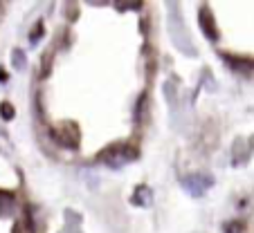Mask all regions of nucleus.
<instances>
[{"mask_svg":"<svg viewBox=\"0 0 254 233\" xmlns=\"http://www.w3.org/2000/svg\"><path fill=\"white\" fill-rule=\"evenodd\" d=\"M169 36H171L173 45H176L180 52H185L187 56H196V47H193V43H191V36H189V32L185 29V20L178 16L176 9H171V14H169Z\"/></svg>","mask_w":254,"mask_h":233,"instance_id":"1","label":"nucleus"},{"mask_svg":"<svg viewBox=\"0 0 254 233\" xmlns=\"http://www.w3.org/2000/svg\"><path fill=\"white\" fill-rule=\"evenodd\" d=\"M135 157H137L135 148H130L128 143L120 141V143H113V146L104 148L99 155V162L106 164V166H111V168H120V166H124V164L133 162Z\"/></svg>","mask_w":254,"mask_h":233,"instance_id":"2","label":"nucleus"},{"mask_svg":"<svg viewBox=\"0 0 254 233\" xmlns=\"http://www.w3.org/2000/svg\"><path fill=\"white\" fill-rule=\"evenodd\" d=\"M180 184H183V188L187 190L191 197H200L214 186V177H211L209 173H202V171L200 173H189V175L180 177Z\"/></svg>","mask_w":254,"mask_h":233,"instance_id":"3","label":"nucleus"},{"mask_svg":"<svg viewBox=\"0 0 254 233\" xmlns=\"http://www.w3.org/2000/svg\"><path fill=\"white\" fill-rule=\"evenodd\" d=\"M52 137L59 146L70 148V150L79 148V141H81V137H79V126L72 124V121H63V124H59L57 128L52 130Z\"/></svg>","mask_w":254,"mask_h":233,"instance_id":"4","label":"nucleus"},{"mask_svg":"<svg viewBox=\"0 0 254 233\" xmlns=\"http://www.w3.org/2000/svg\"><path fill=\"white\" fill-rule=\"evenodd\" d=\"M198 23H200L202 34H205L209 41H218V27H216L214 14H211V9L207 5H202L200 11H198Z\"/></svg>","mask_w":254,"mask_h":233,"instance_id":"5","label":"nucleus"},{"mask_svg":"<svg viewBox=\"0 0 254 233\" xmlns=\"http://www.w3.org/2000/svg\"><path fill=\"white\" fill-rule=\"evenodd\" d=\"M223 58H225V61H227V65H230L232 70L241 72V74H248L250 70H254V61H250V58L232 56V54H223Z\"/></svg>","mask_w":254,"mask_h":233,"instance_id":"6","label":"nucleus"},{"mask_svg":"<svg viewBox=\"0 0 254 233\" xmlns=\"http://www.w3.org/2000/svg\"><path fill=\"white\" fill-rule=\"evenodd\" d=\"M14 206H16L14 195L2 190V193H0V215H2V218H9V215L14 213Z\"/></svg>","mask_w":254,"mask_h":233,"instance_id":"7","label":"nucleus"},{"mask_svg":"<svg viewBox=\"0 0 254 233\" xmlns=\"http://www.w3.org/2000/svg\"><path fill=\"white\" fill-rule=\"evenodd\" d=\"M151 190L146 188V186H137V190H135V195L130 197V202L133 204H137V206H149L151 204Z\"/></svg>","mask_w":254,"mask_h":233,"instance_id":"8","label":"nucleus"},{"mask_svg":"<svg viewBox=\"0 0 254 233\" xmlns=\"http://www.w3.org/2000/svg\"><path fill=\"white\" fill-rule=\"evenodd\" d=\"M162 92H164V96H167V101L169 103H176V99H178V81L176 79H171V81H167L162 86Z\"/></svg>","mask_w":254,"mask_h":233,"instance_id":"9","label":"nucleus"},{"mask_svg":"<svg viewBox=\"0 0 254 233\" xmlns=\"http://www.w3.org/2000/svg\"><path fill=\"white\" fill-rule=\"evenodd\" d=\"M25 63H27V56H25L23 49H14V52H11V65H14L16 70H23Z\"/></svg>","mask_w":254,"mask_h":233,"instance_id":"10","label":"nucleus"},{"mask_svg":"<svg viewBox=\"0 0 254 233\" xmlns=\"http://www.w3.org/2000/svg\"><path fill=\"white\" fill-rule=\"evenodd\" d=\"M0 114H2V119H5V121H11V119H14V114H16L14 105L7 103V101H5V103H0Z\"/></svg>","mask_w":254,"mask_h":233,"instance_id":"11","label":"nucleus"},{"mask_svg":"<svg viewBox=\"0 0 254 233\" xmlns=\"http://www.w3.org/2000/svg\"><path fill=\"white\" fill-rule=\"evenodd\" d=\"M225 233H245L243 222H227L225 224Z\"/></svg>","mask_w":254,"mask_h":233,"instance_id":"12","label":"nucleus"},{"mask_svg":"<svg viewBox=\"0 0 254 233\" xmlns=\"http://www.w3.org/2000/svg\"><path fill=\"white\" fill-rule=\"evenodd\" d=\"M41 36H43V23H39V25H36V29L29 34V41H32V43H36Z\"/></svg>","mask_w":254,"mask_h":233,"instance_id":"13","label":"nucleus"},{"mask_svg":"<svg viewBox=\"0 0 254 233\" xmlns=\"http://www.w3.org/2000/svg\"><path fill=\"white\" fill-rule=\"evenodd\" d=\"M5 81H7V72L0 67V83H5Z\"/></svg>","mask_w":254,"mask_h":233,"instance_id":"14","label":"nucleus"}]
</instances>
